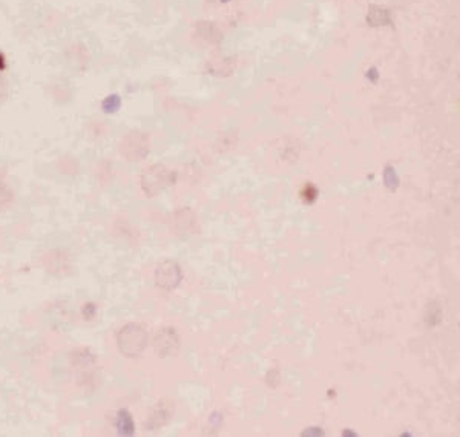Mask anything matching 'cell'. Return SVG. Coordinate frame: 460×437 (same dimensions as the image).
I'll return each instance as SVG.
<instances>
[{"mask_svg":"<svg viewBox=\"0 0 460 437\" xmlns=\"http://www.w3.org/2000/svg\"><path fill=\"white\" fill-rule=\"evenodd\" d=\"M117 348L125 358H139L148 347V332L141 324L129 323L117 332Z\"/></svg>","mask_w":460,"mask_h":437,"instance_id":"1","label":"cell"},{"mask_svg":"<svg viewBox=\"0 0 460 437\" xmlns=\"http://www.w3.org/2000/svg\"><path fill=\"white\" fill-rule=\"evenodd\" d=\"M177 181V174L163 165H154L144 170L141 175V189L149 198L161 194L164 189Z\"/></svg>","mask_w":460,"mask_h":437,"instance_id":"2","label":"cell"},{"mask_svg":"<svg viewBox=\"0 0 460 437\" xmlns=\"http://www.w3.org/2000/svg\"><path fill=\"white\" fill-rule=\"evenodd\" d=\"M150 148L149 135L141 131H130L120 140V155L130 163L141 161L148 156Z\"/></svg>","mask_w":460,"mask_h":437,"instance_id":"3","label":"cell"},{"mask_svg":"<svg viewBox=\"0 0 460 437\" xmlns=\"http://www.w3.org/2000/svg\"><path fill=\"white\" fill-rule=\"evenodd\" d=\"M178 348H180V338L172 327H163L155 333L154 352L159 358L175 356Z\"/></svg>","mask_w":460,"mask_h":437,"instance_id":"4","label":"cell"},{"mask_svg":"<svg viewBox=\"0 0 460 437\" xmlns=\"http://www.w3.org/2000/svg\"><path fill=\"white\" fill-rule=\"evenodd\" d=\"M183 278V273L180 265H178L175 261H170V259H166L159 264V267L155 270V283L163 290H174L175 287L180 284Z\"/></svg>","mask_w":460,"mask_h":437,"instance_id":"5","label":"cell"},{"mask_svg":"<svg viewBox=\"0 0 460 437\" xmlns=\"http://www.w3.org/2000/svg\"><path fill=\"white\" fill-rule=\"evenodd\" d=\"M43 264L46 272L56 276H65L72 272L71 258L61 250L48 252L43 258Z\"/></svg>","mask_w":460,"mask_h":437,"instance_id":"6","label":"cell"},{"mask_svg":"<svg viewBox=\"0 0 460 437\" xmlns=\"http://www.w3.org/2000/svg\"><path fill=\"white\" fill-rule=\"evenodd\" d=\"M174 416V402L169 399H161L159 404H157L150 413L149 419L146 422V429H159L161 427L166 425V423L172 419Z\"/></svg>","mask_w":460,"mask_h":437,"instance_id":"7","label":"cell"},{"mask_svg":"<svg viewBox=\"0 0 460 437\" xmlns=\"http://www.w3.org/2000/svg\"><path fill=\"white\" fill-rule=\"evenodd\" d=\"M70 362L74 367V370H77V368L95 367L97 365V356H95V354L86 347H77L75 350L71 352Z\"/></svg>","mask_w":460,"mask_h":437,"instance_id":"8","label":"cell"},{"mask_svg":"<svg viewBox=\"0 0 460 437\" xmlns=\"http://www.w3.org/2000/svg\"><path fill=\"white\" fill-rule=\"evenodd\" d=\"M115 428L121 436H132L135 433V423L128 409H120L115 418Z\"/></svg>","mask_w":460,"mask_h":437,"instance_id":"9","label":"cell"},{"mask_svg":"<svg viewBox=\"0 0 460 437\" xmlns=\"http://www.w3.org/2000/svg\"><path fill=\"white\" fill-rule=\"evenodd\" d=\"M14 204V192L8 184L0 181V210H8Z\"/></svg>","mask_w":460,"mask_h":437,"instance_id":"10","label":"cell"},{"mask_svg":"<svg viewBox=\"0 0 460 437\" xmlns=\"http://www.w3.org/2000/svg\"><path fill=\"white\" fill-rule=\"evenodd\" d=\"M368 22L372 23L373 26L390 23V14H388V12L386 10L372 8V12H370V14H368Z\"/></svg>","mask_w":460,"mask_h":437,"instance_id":"11","label":"cell"},{"mask_svg":"<svg viewBox=\"0 0 460 437\" xmlns=\"http://www.w3.org/2000/svg\"><path fill=\"white\" fill-rule=\"evenodd\" d=\"M97 315H99V307H97V304L85 303L83 305H81V318H83L85 321H88V323H91V321H94L95 318H97Z\"/></svg>","mask_w":460,"mask_h":437,"instance_id":"12","label":"cell"},{"mask_svg":"<svg viewBox=\"0 0 460 437\" xmlns=\"http://www.w3.org/2000/svg\"><path fill=\"white\" fill-rule=\"evenodd\" d=\"M397 183H399V180H397V176L394 174V169L387 167V172H386V184H387V186L390 189H396Z\"/></svg>","mask_w":460,"mask_h":437,"instance_id":"13","label":"cell"},{"mask_svg":"<svg viewBox=\"0 0 460 437\" xmlns=\"http://www.w3.org/2000/svg\"><path fill=\"white\" fill-rule=\"evenodd\" d=\"M5 95H6V81L2 76H0V100H2Z\"/></svg>","mask_w":460,"mask_h":437,"instance_id":"14","label":"cell"}]
</instances>
